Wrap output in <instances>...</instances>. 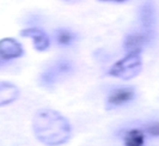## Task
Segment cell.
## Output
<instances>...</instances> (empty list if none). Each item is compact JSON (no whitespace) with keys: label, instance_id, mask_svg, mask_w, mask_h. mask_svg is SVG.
I'll use <instances>...</instances> for the list:
<instances>
[{"label":"cell","instance_id":"6da1fadb","mask_svg":"<svg viewBox=\"0 0 159 146\" xmlns=\"http://www.w3.org/2000/svg\"><path fill=\"white\" fill-rule=\"evenodd\" d=\"M32 130L36 139L46 146L66 144L72 134L70 121L50 108L37 110L32 119Z\"/></svg>","mask_w":159,"mask_h":146},{"label":"cell","instance_id":"7a4b0ae2","mask_svg":"<svg viewBox=\"0 0 159 146\" xmlns=\"http://www.w3.org/2000/svg\"><path fill=\"white\" fill-rule=\"evenodd\" d=\"M143 70V60L140 53H127V55L117 60L109 70V74L123 80H129L140 74Z\"/></svg>","mask_w":159,"mask_h":146},{"label":"cell","instance_id":"3957f363","mask_svg":"<svg viewBox=\"0 0 159 146\" xmlns=\"http://www.w3.org/2000/svg\"><path fill=\"white\" fill-rule=\"evenodd\" d=\"M73 67L71 62L67 60H60L55 64L48 67L46 71H43L40 77V83L42 86L52 88L54 86L61 78H65L68 73L72 72Z\"/></svg>","mask_w":159,"mask_h":146},{"label":"cell","instance_id":"277c9868","mask_svg":"<svg viewBox=\"0 0 159 146\" xmlns=\"http://www.w3.org/2000/svg\"><path fill=\"white\" fill-rule=\"evenodd\" d=\"M135 96V91L133 88L129 86H123V88H117L112 90L110 95L107 98V109H114L117 107L125 106L126 103L130 102Z\"/></svg>","mask_w":159,"mask_h":146},{"label":"cell","instance_id":"5b68a950","mask_svg":"<svg viewBox=\"0 0 159 146\" xmlns=\"http://www.w3.org/2000/svg\"><path fill=\"white\" fill-rule=\"evenodd\" d=\"M153 31H141V33L129 34L125 39L123 47L128 53H141L143 48L152 40Z\"/></svg>","mask_w":159,"mask_h":146},{"label":"cell","instance_id":"8992f818","mask_svg":"<svg viewBox=\"0 0 159 146\" xmlns=\"http://www.w3.org/2000/svg\"><path fill=\"white\" fill-rule=\"evenodd\" d=\"M24 54L23 46L12 37L0 39V59L1 60H13Z\"/></svg>","mask_w":159,"mask_h":146},{"label":"cell","instance_id":"52a82bcc","mask_svg":"<svg viewBox=\"0 0 159 146\" xmlns=\"http://www.w3.org/2000/svg\"><path fill=\"white\" fill-rule=\"evenodd\" d=\"M20 35L23 37L31 39L34 42V47L37 52H46L50 46V40H49L48 35L39 28L24 29L20 31Z\"/></svg>","mask_w":159,"mask_h":146},{"label":"cell","instance_id":"ba28073f","mask_svg":"<svg viewBox=\"0 0 159 146\" xmlns=\"http://www.w3.org/2000/svg\"><path fill=\"white\" fill-rule=\"evenodd\" d=\"M19 97L18 86L10 81L0 80V107L7 106Z\"/></svg>","mask_w":159,"mask_h":146},{"label":"cell","instance_id":"9c48e42d","mask_svg":"<svg viewBox=\"0 0 159 146\" xmlns=\"http://www.w3.org/2000/svg\"><path fill=\"white\" fill-rule=\"evenodd\" d=\"M139 16L143 28L148 31H152V28L156 24V8L151 1H146L141 6Z\"/></svg>","mask_w":159,"mask_h":146},{"label":"cell","instance_id":"30bf717a","mask_svg":"<svg viewBox=\"0 0 159 146\" xmlns=\"http://www.w3.org/2000/svg\"><path fill=\"white\" fill-rule=\"evenodd\" d=\"M125 146H145V134L140 130H130L123 137Z\"/></svg>","mask_w":159,"mask_h":146},{"label":"cell","instance_id":"8fae6325","mask_svg":"<svg viewBox=\"0 0 159 146\" xmlns=\"http://www.w3.org/2000/svg\"><path fill=\"white\" fill-rule=\"evenodd\" d=\"M55 39L60 46H70L75 40V34L67 29H59L55 33Z\"/></svg>","mask_w":159,"mask_h":146},{"label":"cell","instance_id":"7c38bea8","mask_svg":"<svg viewBox=\"0 0 159 146\" xmlns=\"http://www.w3.org/2000/svg\"><path fill=\"white\" fill-rule=\"evenodd\" d=\"M147 133L152 137H159V122H152L147 126Z\"/></svg>","mask_w":159,"mask_h":146},{"label":"cell","instance_id":"4fadbf2b","mask_svg":"<svg viewBox=\"0 0 159 146\" xmlns=\"http://www.w3.org/2000/svg\"><path fill=\"white\" fill-rule=\"evenodd\" d=\"M102 2H125L127 0H99Z\"/></svg>","mask_w":159,"mask_h":146},{"label":"cell","instance_id":"5bb4252c","mask_svg":"<svg viewBox=\"0 0 159 146\" xmlns=\"http://www.w3.org/2000/svg\"><path fill=\"white\" fill-rule=\"evenodd\" d=\"M64 2H67V4H74V2H78L80 0H62Z\"/></svg>","mask_w":159,"mask_h":146},{"label":"cell","instance_id":"9a60e30c","mask_svg":"<svg viewBox=\"0 0 159 146\" xmlns=\"http://www.w3.org/2000/svg\"><path fill=\"white\" fill-rule=\"evenodd\" d=\"M1 61H2V60H1V59H0V64H1Z\"/></svg>","mask_w":159,"mask_h":146}]
</instances>
